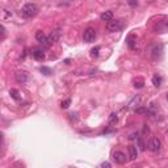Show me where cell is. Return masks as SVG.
<instances>
[{"instance_id":"26","label":"cell","mask_w":168,"mask_h":168,"mask_svg":"<svg viewBox=\"0 0 168 168\" xmlns=\"http://www.w3.org/2000/svg\"><path fill=\"white\" fill-rule=\"evenodd\" d=\"M0 28H1V40H4V37H5V28H4L3 25Z\"/></svg>"},{"instance_id":"21","label":"cell","mask_w":168,"mask_h":168,"mask_svg":"<svg viewBox=\"0 0 168 168\" xmlns=\"http://www.w3.org/2000/svg\"><path fill=\"white\" fill-rule=\"evenodd\" d=\"M1 13H3V16H1V19L3 20H7V19H11V17H12V13L8 12V9H3Z\"/></svg>"},{"instance_id":"15","label":"cell","mask_w":168,"mask_h":168,"mask_svg":"<svg viewBox=\"0 0 168 168\" xmlns=\"http://www.w3.org/2000/svg\"><path fill=\"white\" fill-rule=\"evenodd\" d=\"M9 95H11V97H12L13 100H16V101H20V100H21V95H20V92L17 89H15V88H12V89L9 91Z\"/></svg>"},{"instance_id":"20","label":"cell","mask_w":168,"mask_h":168,"mask_svg":"<svg viewBox=\"0 0 168 168\" xmlns=\"http://www.w3.org/2000/svg\"><path fill=\"white\" fill-rule=\"evenodd\" d=\"M135 113H138V114H149L150 110L147 108H142V106H139V108L135 109Z\"/></svg>"},{"instance_id":"18","label":"cell","mask_w":168,"mask_h":168,"mask_svg":"<svg viewBox=\"0 0 168 168\" xmlns=\"http://www.w3.org/2000/svg\"><path fill=\"white\" fill-rule=\"evenodd\" d=\"M135 42H137V41H135V37H134V36H129V38H128V45H129V47H130V49H135Z\"/></svg>"},{"instance_id":"2","label":"cell","mask_w":168,"mask_h":168,"mask_svg":"<svg viewBox=\"0 0 168 168\" xmlns=\"http://www.w3.org/2000/svg\"><path fill=\"white\" fill-rule=\"evenodd\" d=\"M122 28H124V20H112L106 24L108 32H120Z\"/></svg>"},{"instance_id":"17","label":"cell","mask_w":168,"mask_h":168,"mask_svg":"<svg viewBox=\"0 0 168 168\" xmlns=\"http://www.w3.org/2000/svg\"><path fill=\"white\" fill-rule=\"evenodd\" d=\"M153 84L155 85V87H160L162 85V76L160 75H154L153 76Z\"/></svg>"},{"instance_id":"24","label":"cell","mask_w":168,"mask_h":168,"mask_svg":"<svg viewBox=\"0 0 168 168\" xmlns=\"http://www.w3.org/2000/svg\"><path fill=\"white\" fill-rule=\"evenodd\" d=\"M41 72H44L45 75H50L51 74V70L47 69V67H41Z\"/></svg>"},{"instance_id":"23","label":"cell","mask_w":168,"mask_h":168,"mask_svg":"<svg viewBox=\"0 0 168 168\" xmlns=\"http://www.w3.org/2000/svg\"><path fill=\"white\" fill-rule=\"evenodd\" d=\"M70 104H71V99H67L66 101H62L60 106H62V109H67L70 106Z\"/></svg>"},{"instance_id":"12","label":"cell","mask_w":168,"mask_h":168,"mask_svg":"<svg viewBox=\"0 0 168 168\" xmlns=\"http://www.w3.org/2000/svg\"><path fill=\"white\" fill-rule=\"evenodd\" d=\"M128 151H129V159L130 160H135L138 156V150L135 146H133V144H130V146L128 147Z\"/></svg>"},{"instance_id":"4","label":"cell","mask_w":168,"mask_h":168,"mask_svg":"<svg viewBox=\"0 0 168 168\" xmlns=\"http://www.w3.org/2000/svg\"><path fill=\"white\" fill-rule=\"evenodd\" d=\"M83 40H84V42H87V44L93 42V41L96 40V30H95L93 28H87L83 33Z\"/></svg>"},{"instance_id":"6","label":"cell","mask_w":168,"mask_h":168,"mask_svg":"<svg viewBox=\"0 0 168 168\" xmlns=\"http://www.w3.org/2000/svg\"><path fill=\"white\" fill-rule=\"evenodd\" d=\"M160 146H162V142L160 139L156 137H153L151 139L149 140V143H147V147H149L150 151H153V153H156L160 150Z\"/></svg>"},{"instance_id":"7","label":"cell","mask_w":168,"mask_h":168,"mask_svg":"<svg viewBox=\"0 0 168 168\" xmlns=\"http://www.w3.org/2000/svg\"><path fill=\"white\" fill-rule=\"evenodd\" d=\"M113 160L117 164H125L126 163V155L122 151H114L113 153Z\"/></svg>"},{"instance_id":"25","label":"cell","mask_w":168,"mask_h":168,"mask_svg":"<svg viewBox=\"0 0 168 168\" xmlns=\"http://www.w3.org/2000/svg\"><path fill=\"white\" fill-rule=\"evenodd\" d=\"M101 168H112V165H110L109 162H104V163H101Z\"/></svg>"},{"instance_id":"1","label":"cell","mask_w":168,"mask_h":168,"mask_svg":"<svg viewBox=\"0 0 168 168\" xmlns=\"http://www.w3.org/2000/svg\"><path fill=\"white\" fill-rule=\"evenodd\" d=\"M21 13L26 19H32L38 13V5L34 3H26L21 9Z\"/></svg>"},{"instance_id":"22","label":"cell","mask_w":168,"mask_h":168,"mask_svg":"<svg viewBox=\"0 0 168 168\" xmlns=\"http://www.w3.org/2000/svg\"><path fill=\"white\" fill-rule=\"evenodd\" d=\"M99 51H100V46H96L91 50V55L92 56H99Z\"/></svg>"},{"instance_id":"3","label":"cell","mask_w":168,"mask_h":168,"mask_svg":"<svg viewBox=\"0 0 168 168\" xmlns=\"http://www.w3.org/2000/svg\"><path fill=\"white\" fill-rule=\"evenodd\" d=\"M60 34H62V29L60 28H56L54 29L51 33H50V36L47 37V44H46V47H50L53 44H55L56 41L60 38Z\"/></svg>"},{"instance_id":"10","label":"cell","mask_w":168,"mask_h":168,"mask_svg":"<svg viewBox=\"0 0 168 168\" xmlns=\"http://www.w3.org/2000/svg\"><path fill=\"white\" fill-rule=\"evenodd\" d=\"M140 96L138 95V96H134L133 99L129 101V104H128V106H126V109H130V108H139V105H140Z\"/></svg>"},{"instance_id":"9","label":"cell","mask_w":168,"mask_h":168,"mask_svg":"<svg viewBox=\"0 0 168 168\" xmlns=\"http://www.w3.org/2000/svg\"><path fill=\"white\" fill-rule=\"evenodd\" d=\"M155 30L156 33H165V32H168V21H159L155 25Z\"/></svg>"},{"instance_id":"19","label":"cell","mask_w":168,"mask_h":168,"mask_svg":"<svg viewBox=\"0 0 168 168\" xmlns=\"http://www.w3.org/2000/svg\"><path fill=\"white\" fill-rule=\"evenodd\" d=\"M138 146H139V149L142 150V151H144L146 150V143H144V139H143V135H140V137H138Z\"/></svg>"},{"instance_id":"27","label":"cell","mask_w":168,"mask_h":168,"mask_svg":"<svg viewBox=\"0 0 168 168\" xmlns=\"http://www.w3.org/2000/svg\"><path fill=\"white\" fill-rule=\"evenodd\" d=\"M129 4H130V5H133V7H137L138 5V1H129Z\"/></svg>"},{"instance_id":"11","label":"cell","mask_w":168,"mask_h":168,"mask_svg":"<svg viewBox=\"0 0 168 168\" xmlns=\"http://www.w3.org/2000/svg\"><path fill=\"white\" fill-rule=\"evenodd\" d=\"M32 56H33L36 60H40V62H42V60L45 59V53H44V50H41V49L33 50V53H32Z\"/></svg>"},{"instance_id":"5","label":"cell","mask_w":168,"mask_h":168,"mask_svg":"<svg viewBox=\"0 0 168 168\" xmlns=\"http://www.w3.org/2000/svg\"><path fill=\"white\" fill-rule=\"evenodd\" d=\"M163 55V45L162 44H155L151 49V58L154 60L160 59Z\"/></svg>"},{"instance_id":"14","label":"cell","mask_w":168,"mask_h":168,"mask_svg":"<svg viewBox=\"0 0 168 168\" xmlns=\"http://www.w3.org/2000/svg\"><path fill=\"white\" fill-rule=\"evenodd\" d=\"M100 19L103 20V21H112L113 20V12L112 11H105V12L101 13V16H100Z\"/></svg>"},{"instance_id":"13","label":"cell","mask_w":168,"mask_h":168,"mask_svg":"<svg viewBox=\"0 0 168 168\" xmlns=\"http://www.w3.org/2000/svg\"><path fill=\"white\" fill-rule=\"evenodd\" d=\"M36 40L38 41V42H41L42 45H45L46 46V44H47V37L45 36V33L42 30H38L37 33H36Z\"/></svg>"},{"instance_id":"8","label":"cell","mask_w":168,"mask_h":168,"mask_svg":"<svg viewBox=\"0 0 168 168\" xmlns=\"http://www.w3.org/2000/svg\"><path fill=\"white\" fill-rule=\"evenodd\" d=\"M15 78H16V80L19 81V83L25 84L26 81H28V79H29V75H28V72H25V71H17L16 72V75H15Z\"/></svg>"},{"instance_id":"16","label":"cell","mask_w":168,"mask_h":168,"mask_svg":"<svg viewBox=\"0 0 168 168\" xmlns=\"http://www.w3.org/2000/svg\"><path fill=\"white\" fill-rule=\"evenodd\" d=\"M118 122V116L116 114V113H112V114L109 116V120H108V124L110 125V126H114Z\"/></svg>"},{"instance_id":"28","label":"cell","mask_w":168,"mask_h":168,"mask_svg":"<svg viewBox=\"0 0 168 168\" xmlns=\"http://www.w3.org/2000/svg\"><path fill=\"white\" fill-rule=\"evenodd\" d=\"M144 168H150V167H144Z\"/></svg>"}]
</instances>
